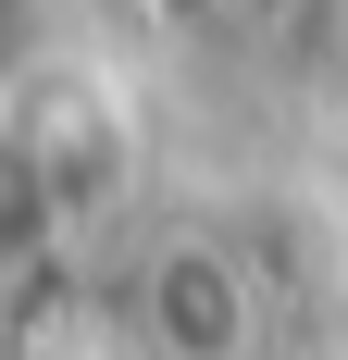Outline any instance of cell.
<instances>
[{"mask_svg": "<svg viewBox=\"0 0 348 360\" xmlns=\"http://www.w3.org/2000/svg\"><path fill=\"white\" fill-rule=\"evenodd\" d=\"M149 335H162V360H237L249 348V274L224 261V236H174L149 261Z\"/></svg>", "mask_w": 348, "mask_h": 360, "instance_id": "6da1fadb", "label": "cell"}]
</instances>
